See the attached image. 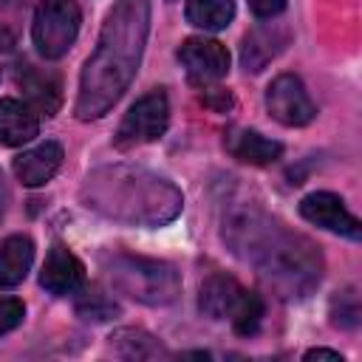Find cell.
<instances>
[{
    "mask_svg": "<svg viewBox=\"0 0 362 362\" xmlns=\"http://www.w3.org/2000/svg\"><path fill=\"white\" fill-rule=\"evenodd\" d=\"M20 85L28 96V102L37 107V110H45L48 116L57 113L59 107V82L57 76H48V74H40L28 65L25 74H20Z\"/></svg>",
    "mask_w": 362,
    "mask_h": 362,
    "instance_id": "ac0fdd59",
    "label": "cell"
},
{
    "mask_svg": "<svg viewBox=\"0 0 362 362\" xmlns=\"http://www.w3.org/2000/svg\"><path fill=\"white\" fill-rule=\"evenodd\" d=\"M79 198L88 209L127 226H164L184 206V195L173 181L130 164L90 170Z\"/></svg>",
    "mask_w": 362,
    "mask_h": 362,
    "instance_id": "3957f363",
    "label": "cell"
},
{
    "mask_svg": "<svg viewBox=\"0 0 362 362\" xmlns=\"http://www.w3.org/2000/svg\"><path fill=\"white\" fill-rule=\"evenodd\" d=\"M119 308L113 305V300H107V294H102L99 288H88L82 291V297L76 300V314L82 320H90V322H102V320H110Z\"/></svg>",
    "mask_w": 362,
    "mask_h": 362,
    "instance_id": "44dd1931",
    "label": "cell"
},
{
    "mask_svg": "<svg viewBox=\"0 0 362 362\" xmlns=\"http://www.w3.org/2000/svg\"><path fill=\"white\" fill-rule=\"evenodd\" d=\"M229 150H232L235 158H240V161H246V164L266 167V164H272V161L280 158L283 144H280V141H272V139H266V136H260V133H255V130H240V133L229 141Z\"/></svg>",
    "mask_w": 362,
    "mask_h": 362,
    "instance_id": "9a60e30c",
    "label": "cell"
},
{
    "mask_svg": "<svg viewBox=\"0 0 362 362\" xmlns=\"http://www.w3.org/2000/svg\"><path fill=\"white\" fill-rule=\"evenodd\" d=\"M223 240L286 300L308 297L322 277L317 246L252 204L238 206L223 218Z\"/></svg>",
    "mask_w": 362,
    "mask_h": 362,
    "instance_id": "6da1fadb",
    "label": "cell"
},
{
    "mask_svg": "<svg viewBox=\"0 0 362 362\" xmlns=\"http://www.w3.org/2000/svg\"><path fill=\"white\" fill-rule=\"evenodd\" d=\"M147 31H150V0L113 3V8L102 23L99 42L79 76V96L74 110L82 122L105 116L130 88L144 54Z\"/></svg>",
    "mask_w": 362,
    "mask_h": 362,
    "instance_id": "7a4b0ae2",
    "label": "cell"
},
{
    "mask_svg": "<svg viewBox=\"0 0 362 362\" xmlns=\"http://www.w3.org/2000/svg\"><path fill=\"white\" fill-rule=\"evenodd\" d=\"M170 122V102L164 90H153L147 96H141L122 119L119 130H116V147H136V144H147L164 136Z\"/></svg>",
    "mask_w": 362,
    "mask_h": 362,
    "instance_id": "8992f818",
    "label": "cell"
},
{
    "mask_svg": "<svg viewBox=\"0 0 362 362\" xmlns=\"http://www.w3.org/2000/svg\"><path fill=\"white\" fill-rule=\"evenodd\" d=\"M59 164H62V147L57 141H42L14 158V175L25 187H40L54 178Z\"/></svg>",
    "mask_w": 362,
    "mask_h": 362,
    "instance_id": "8fae6325",
    "label": "cell"
},
{
    "mask_svg": "<svg viewBox=\"0 0 362 362\" xmlns=\"http://www.w3.org/2000/svg\"><path fill=\"white\" fill-rule=\"evenodd\" d=\"M229 320H232V328L238 334H243V337L255 334L260 328V320H263V300L255 291L243 288L238 303H235V308H232V314H229Z\"/></svg>",
    "mask_w": 362,
    "mask_h": 362,
    "instance_id": "ffe728a7",
    "label": "cell"
},
{
    "mask_svg": "<svg viewBox=\"0 0 362 362\" xmlns=\"http://www.w3.org/2000/svg\"><path fill=\"white\" fill-rule=\"evenodd\" d=\"M300 215L314 223V226H322L328 232H337V235H345L351 240H359L362 238V226L359 221L345 209L342 198L334 195V192H311L300 201Z\"/></svg>",
    "mask_w": 362,
    "mask_h": 362,
    "instance_id": "9c48e42d",
    "label": "cell"
},
{
    "mask_svg": "<svg viewBox=\"0 0 362 362\" xmlns=\"http://www.w3.org/2000/svg\"><path fill=\"white\" fill-rule=\"evenodd\" d=\"M235 17V0H187V20L204 31H221Z\"/></svg>",
    "mask_w": 362,
    "mask_h": 362,
    "instance_id": "e0dca14e",
    "label": "cell"
},
{
    "mask_svg": "<svg viewBox=\"0 0 362 362\" xmlns=\"http://www.w3.org/2000/svg\"><path fill=\"white\" fill-rule=\"evenodd\" d=\"M110 345L127 356V359H156V356H164L167 351L161 348V342L139 328H122L110 337Z\"/></svg>",
    "mask_w": 362,
    "mask_h": 362,
    "instance_id": "d6986e66",
    "label": "cell"
},
{
    "mask_svg": "<svg viewBox=\"0 0 362 362\" xmlns=\"http://www.w3.org/2000/svg\"><path fill=\"white\" fill-rule=\"evenodd\" d=\"M266 107L272 119H277L286 127H303L317 116V107L303 88V82L291 74H280L266 88Z\"/></svg>",
    "mask_w": 362,
    "mask_h": 362,
    "instance_id": "52a82bcc",
    "label": "cell"
},
{
    "mask_svg": "<svg viewBox=\"0 0 362 362\" xmlns=\"http://www.w3.org/2000/svg\"><path fill=\"white\" fill-rule=\"evenodd\" d=\"M34 263V243L28 235H11L0 243V288H14L25 280Z\"/></svg>",
    "mask_w": 362,
    "mask_h": 362,
    "instance_id": "4fadbf2b",
    "label": "cell"
},
{
    "mask_svg": "<svg viewBox=\"0 0 362 362\" xmlns=\"http://www.w3.org/2000/svg\"><path fill=\"white\" fill-rule=\"evenodd\" d=\"M283 42H286V31H277V28L252 31L243 40V65H246V71H263V65L277 57Z\"/></svg>",
    "mask_w": 362,
    "mask_h": 362,
    "instance_id": "2e32d148",
    "label": "cell"
},
{
    "mask_svg": "<svg viewBox=\"0 0 362 362\" xmlns=\"http://www.w3.org/2000/svg\"><path fill=\"white\" fill-rule=\"evenodd\" d=\"M240 291H243V288H240L232 277H226V274H212V277L201 286L198 305H201V311H204L206 317L223 320V317L232 314V308H235Z\"/></svg>",
    "mask_w": 362,
    "mask_h": 362,
    "instance_id": "5bb4252c",
    "label": "cell"
},
{
    "mask_svg": "<svg viewBox=\"0 0 362 362\" xmlns=\"http://www.w3.org/2000/svg\"><path fill=\"white\" fill-rule=\"evenodd\" d=\"M305 359L311 362V359H328V362H342V356L337 354V351H328V348H314V351H308L305 354Z\"/></svg>",
    "mask_w": 362,
    "mask_h": 362,
    "instance_id": "cb8c5ba5",
    "label": "cell"
},
{
    "mask_svg": "<svg viewBox=\"0 0 362 362\" xmlns=\"http://www.w3.org/2000/svg\"><path fill=\"white\" fill-rule=\"evenodd\" d=\"M40 133V119L31 105L20 99H0V144L20 147Z\"/></svg>",
    "mask_w": 362,
    "mask_h": 362,
    "instance_id": "7c38bea8",
    "label": "cell"
},
{
    "mask_svg": "<svg viewBox=\"0 0 362 362\" xmlns=\"http://www.w3.org/2000/svg\"><path fill=\"white\" fill-rule=\"evenodd\" d=\"M79 20H82V11L76 0H40L34 11V25H31L37 51L45 59L65 57L79 34Z\"/></svg>",
    "mask_w": 362,
    "mask_h": 362,
    "instance_id": "5b68a950",
    "label": "cell"
},
{
    "mask_svg": "<svg viewBox=\"0 0 362 362\" xmlns=\"http://www.w3.org/2000/svg\"><path fill=\"white\" fill-rule=\"evenodd\" d=\"M102 263L110 286L136 303L170 305L181 294V277L164 260L139 255H107Z\"/></svg>",
    "mask_w": 362,
    "mask_h": 362,
    "instance_id": "277c9868",
    "label": "cell"
},
{
    "mask_svg": "<svg viewBox=\"0 0 362 362\" xmlns=\"http://www.w3.org/2000/svg\"><path fill=\"white\" fill-rule=\"evenodd\" d=\"M249 8L255 17H274L286 8V0H249Z\"/></svg>",
    "mask_w": 362,
    "mask_h": 362,
    "instance_id": "603a6c76",
    "label": "cell"
},
{
    "mask_svg": "<svg viewBox=\"0 0 362 362\" xmlns=\"http://www.w3.org/2000/svg\"><path fill=\"white\" fill-rule=\"evenodd\" d=\"M85 283V266L79 263V257L74 252H68L65 246H54L42 263L40 272V286L51 294H76Z\"/></svg>",
    "mask_w": 362,
    "mask_h": 362,
    "instance_id": "30bf717a",
    "label": "cell"
},
{
    "mask_svg": "<svg viewBox=\"0 0 362 362\" xmlns=\"http://www.w3.org/2000/svg\"><path fill=\"white\" fill-rule=\"evenodd\" d=\"M178 59L192 85H212L229 71V51L218 40L189 37L178 48Z\"/></svg>",
    "mask_w": 362,
    "mask_h": 362,
    "instance_id": "ba28073f",
    "label": "cell"
},
{
    "mask_svg": "<svg viewBox=\"0 0 362 362\" xmlns=\"http://www.w3.org/2000/svg\"><path fill=\"white\" fill-rule=\"evenodd\" d=\"M25 317V305L14 297H0V334H8L11 328H17Z\"/></svg>",
    "mask_w": 362,
    "mask_h": 362,
    "instance_id": "7402d4cb",
    "label": "cell"
},
{
    "mask_svg": "<svg viewBox=\"0 0 362 362\" xmlns=\"http://www.w3.org/2000/svg\"><path fill=\"white\" fill-rule=\"evenodd\" d=\"M6 204H8V189H6V181H3V175H0V221H3V215H6Z\"/></svg>",
    "mask_w": 362,
    "mask_h": 362,
    "instance_id": "d4e9b609",
    "label": "cell"
}]
</instances>
